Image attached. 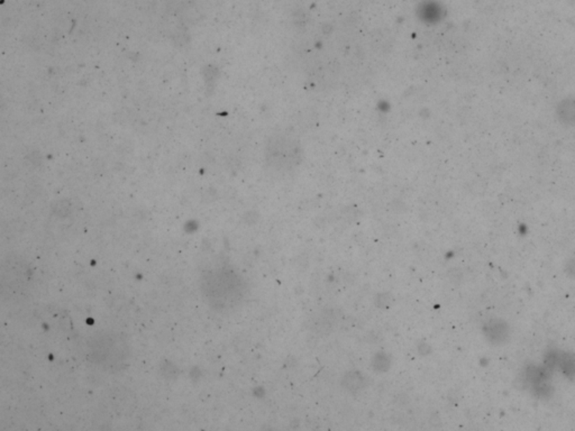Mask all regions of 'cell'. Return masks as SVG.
I'll list each match as a JSON object with an SVG mask.
<instances>
[{"label":"cell","mask_w":575,"mask_h":431,"mask_svg":"<svg viewBox=\"0 0 575 431\" xmlns=\"http://www.w3.org/2000/svg\"><path fill=\"white\" fill-rule=\"evenodd\" d=\"M201 290L215 312H226L240 307L249 292L247 281L234 268L218 265L201 275Z\"/></svg>","instance_id":"6da1fadb"},{"label":"cell","mask_w":575,"mask_h":431,"mask_svg":"<svg viewBox=\"0 0 575 431\" xmlns=\"http://www.w3.org/2000/svg\"><path fill=\"white\" fill-rule=\"evenodd\" d=\"M90 360L105 371H119L126 366L129 346L122 335L103 333L89 340Z\"/></svg>","instance_id":"7a4b0ae2"},{"label":"cell","mask_w":575,"mask_h":431,"mask_svg":"<svg viewBox=\"0 0 575 431\" xmlns=\"http://www.w3.org/2000/svg\"><path fill=\"white\" fill-rule=\"evenodd\" d=\"M29 269L25 263L12 258L8 256V260H5L3 263V272H1V286H3V293L9 290V294L14 292L20 291L25 288L26 284H29Z\"/></svg>","instance_id":"3957f363"},{"label":"cell","mask_w":575,"mask_h":431,"mask_svg":"<svg viewBox=\"0 0 575 431\" xmlns=\"http://www.w3.org/2000/svg\"><path fill=\"white\" fill-rule=\"evenodd\" d=\"M556 115L562 124L567 126L575 125V99H564L558 103Z\"/></svg>","instance_id":"277c9868"}]
</instances>
